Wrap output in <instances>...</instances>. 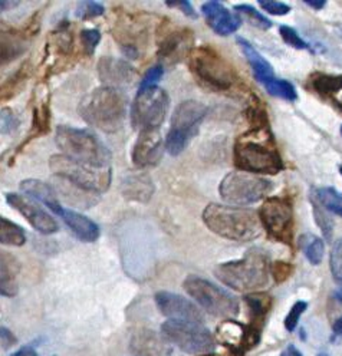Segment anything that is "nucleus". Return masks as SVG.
Listing matches in <instances>:
<instances>
[{
	"label": "nucleus",
	"mask_w": 342,
	"mask_h": 356,
	"mask_svg": "<svg viewBox=\"0 0 342 356\" xmlns=\"http://www.w3.org/2000/svg\"><path fill=\"white\" fill-rule=\"evenodd\" d=\"M187 57L190 71L204 88L217 94L248 92L236 68L215 48L208 45L193 48Z\"/></svg>",
	"instance_id": "f257e3e1"
},
{
	"label": "nucleus",
	"mask_w": 342,
	"mask_h": 356,
	"mask_svg": "<svg viewBox=\"0 0 342 356\" xmlns=\"http://www.w3.org/2000/svg\"><path fill=\"white\" fill-rule=\"evenodd\" d=\"M233 163L240 171L255 175H275L283 170L269 128H249L242 134L235 143Z\"/></svg>",
	"instance_id": "f03ea898"
},
{
	"label": "nucleus",
	"mask_w": 342,
	"mask_h": 356,
	"mask_svg": "<svg viewBox=\"0 0 342 356\" xmlns=\"http://www.w3.org/2000/svg\"><path fill=\"white\" fill-rule=\"evenodd\" d=\"M271 266L268 254L253 247L239 260L220 263L215 269V276L223 285L249 294L268 285Z\"/></svg>",
	"instance_id": "7ed1b4c3"
},
{
	"label": "nucleus",
	"mask_w": 342,
	"mask_h": 356,
	"mask_svg": "<svg viewBox=\"0 0 342 356\" xmlns=\"http://www.w3.org/2000/svg\"><path fill=\"white\" fill-rule=\"evenodd\" d=\"M203 222L212 233L232 242H251L259 237L262 223L251 208L210 203L203 211Z\"/></svg>",
	"instance_id": "20e7f679"
},
{
	"label": "nucleus",
	"mask_w": 342,
	"mask_h": 356,
	"mask_svg": "<svg viewBox=\"0 0 342 356\" xmlns=\"http://www.w3.org/2000/svg\"><path fill=\"white\" fill-rule=\"evenodd\" d=\"M127 111V100L120 89L101 87L89 92L80 103L78 112L82 120L107 134L123 128Z\"/></svg>",
	"instance_id": "39448f33"
},
{
	"label": "nucleus",
	"mask_w": 342,
	"mask_h": 356,
	"mask_svg": "<svg viewBox=\"0 0 342 356\" xmlns=\"http://www.w3.org/2000/svg\"><path fill=\"white\" fill-rule=\"evenodd\" d=\"M55 143L62 155L73 161L95 168H111L109 150L97 135L87 130L60 125L56 128Z\"/></svg>",
	"instance_id": "423d86ee"
},
{
	"label": "nucleus",
	"mask_w": 342,
	"mask_h": 356,
	"mask_svg": "<svg viewBox=\"0 0 342 356\" xmlns=\"http://www.w3.org/2000/svg\"><path fill=\"white\" fill-rule=\"evenodd\" d=\"M49 168L61 180L93 195L105 193L112 180L111 168L89 167L62 154H55L49 158Z\"/></svg>",
	"instance_id": "0eeeda50"
},
{
	"label": "nucleus",
	"mask_w": 342,
	"mask_h": 356,
	"mask_svg": "<svg viewBox=\"0 0 342 356\" xmlns=\"http://www.w3.org/2000/svg\"><path fill=\"white\" fill-rule=\"evenodd\" d=\"M207 112L208 108L197 101H183L174 109L164 143L170 155H180L187 148L193 136L197 135L199 127L204 121Z\"/></svg>",
	"instance_id": "6e6552de"
},
{
	"label": "nucleus",
	"mask_w": 342,
	"mask_h": 356,
	"mask_svg": "<svg viewBox=\"0 0 342 356\" xmlns=\"http://www.w3.org/2000/svg\"><path fill=\"white\" fill-rule=\"evenodd\" d=\"M170 105L168 94L160 87L138 89L131 107V124L136 130L157 131L163 125Z\"/></svg>",
	"instance_id": "1a4fd4ad"
},
{
	"label": "nucleus",
	"mask_w": 342,
	"mask_h": 356,
	"mask_svg": "<svg viewBox=\"0 0 342 356\" xmlns=\"http://www.w3.org/2000/svg\"><path fill=\"white\" fill-rule=\"evenodd\" d=\"M183 287L207 313L217 318H233L239 313V302L233 294L199 276H188Z\"/></svg>",
	"instance_id": "9d476101"
},
{
	"label": "nucleus",
	"mask_w": 342,
	"mask_h": 356,
	"mask_svg": "<svg viewBox=\"0 0 342 356\" xmlns=\"http://www.w3.org/2000/svg\"><path fill=\"white\" fill-rule=\"evenodd\" d=\"M272 188V183L266 178L249 172L235 171L223 178L219 186V193L226 203L248 206L264 199Z\"/></svg>",
	"instance_id": "9b49d317"
},
{
	"label": "nucleus",
	"mask_w": 342,
	"mask_h": 356,
	"mask_svg": "<svg viewBox=\"0 0 342 356\" xmlns=\"http://www.w3.org/2000/svg\"><path fill=\"white\" fill-rule=\"evenodd\" d=\"M161 335L186 353L206 355L215 349V336L201 323L167 321L161 325Z\"/></svg>",
	"instance_id": "f8f14e48"
},
{
	"label": "nucleus",
	"mask_w": 342,
	"mask_h": 356,
	"mask_svg": "<svg viewBox=\"0 0 342 356\" xmlns=\"http://www.w3.org/2000/svg\"><path fill=\"white\" fill-rule=\"evenodd\" d=\"M262 227L276 242L292 244L294 240V208L285 197H268L259 210Z\"/></svg>",
	"instance_id": "ddd939ff"
},
{
	"label": "nucleus",
	"mask_w": 342,
	"mask_h": 356,
	"mask_svg": "<svg viewBox=\"0 0 342 356\" xmlns=\"http://www.w3.org/2000/svg\"><path fill=\"white\" fill-rule=\"evenodd\" d=\"M157 56L160 61L173 65L192 52L193 32L164 21L157 29Z\"/></svg>",
	"instance_id": "4468645a"
},
{
	"label": "nucleus",
	"mask_w": 342,
	"mask_h": 356,
	"mask_svg": "<svg viewBox=\"0 0 342 356\" xmlns=\"http://www.w3.org/2000/svg\"><path fill=\"white\" fill-rule=\"evenodd\" d=\"M112 35L127 57L138 59L141 45L147 42L148 22L144 21L143 16L120 13L112 28Z\"/></svg>",
	"instance_id": "2eb2a0df"
},
{
	"label": "nucleus",
	"mask_w": 342,
	"mask_h": 356,
	"mask_svg": "<svg viewBox=\"0 0 342 356\" xmlns=\"http://www.w3.org/2000/svg\"><path fill=\"white\" fill-rule=\"evenodd\" d=\"M5 200L13 210L21 213L26 222L41 234L48 235L60 230V224L56 223L53 217L46 210H44L39 203L35 202L32 197L17 193H6Z\"/></svg>",
	"instance_id": "dca6fc26"
},
{
	"label": "nucleus",
	"mask_w": 342,
	"mask_h": 356,
	"mask_svg": "<svg viewBox=\"0 0 342 356\" xmlns=\"http://www.w3.org/2000/svg\"><path fill=\"white\" fill-rule=\"evenodd\" d=\"M154 301L161 314L168 318V321L193 323H203L204 321L200 309L180 294L171 292H157L154 296Z\"/></svg>",
	"instance_id": "f3484780"
},
{
	"label": "nucleus",
	"mask_w": 342,
	"mask_h": 356,
	"mask_svg": "<svg viewBox=\"0 0 342 356\" xmlns=\"http://www.w3.org/2000/svg\"><path fill=\"white\" fill-rule=\"evenodd\" d=\"M163 138L160 131H141L131 151V160L138 168L154 167L160 163L163 151Z\"/></svg>",
	"instance_id": "a211bd4d"
},
{
	"label": "nucleus",
	"mask_w": 342,
	"mask_h": 356,
	"mask_svg": "<svg viewBox=\"0 0 342 356\" xmlns=\"http://www.w3.org/2000/svg\"><path fill=\"white\" fill-rule=\"evenodd\" d=\"M49 94H39L37 89L33 94V108H32V128L29 134L26 135V140L19 145L15 151V155H19L24 148L36 138H41L46 134L51 132V125H52V111H51V104H49ZM12 158V163H13Z\"/></svg>",
	"instance_id": "6ab92c4d"
},
{
	"label": "nucleus",
	"mask_w": 342,
	"mask_h": 356,
	"mask_svg": "<svg viewBox=\"0 0 342 356\" xmlns=\"http://www.w3.org/2000/svg\"><path fill=\"white\" fill-rule=\"evenodd\" d=\"M201 13L208 25L215 33L219 36H229L242 25V17L237 13L231 12L220 2H207L201 5Z\"/></svg>",
	"instance_id": "aec40b11"
},
{
	"label": "nucleus",
	"mask_w": 342,
	"mask_h": 356,
	"mask_svg": "<svg viewBox=\"0 0 342 356\" xmlns=\"http://www.w3.org/2000/svg\"><path fill=\"white\" fill-rule=\"evenodd\" d=\"M97 72L105 87L117 88L132 82L136 78V71L128 62L117 57L102 56L97 64Z\"/></svg>",
	"instance_id": "412c9836"
},
{
	"label": "nucleus",
	"mask_w": 342,
	"mask_h": 356,
	"mask_svg": "<svg viewBox=\"0 0 342 356\" xmlns=\"http://www.w3.org/2000/svg\"><path fill=\"white\" fill-rule=\"evenodd\" d=\"M35 37L26 26L17 28H3L2 29V66L13 62L16 57L22 56L28 48L30 39Z\"/></svg>",
	"instance_id": "4be33fe9"
},
{
	"label": "nucleus",
	"mask_w": 342,
	"mask_h": 356,
	"mask_svg": "<svg viewBox=\"0 0 342 356\" xmlns=\"http://www.w3.org/2000/svg\"><path fill=\"white\" fill-rule=\"evenodd\" d=\"M60 217L81 242L93 243L100 239L101 231H100L98 224L92 222L91 219H88V217H85L77 211H73V210H66V208L62 210Z\"/></svg>",
	"instance_id": "5701e85b"
},
{
	"label": "nucleus",
	"mask_w": 342,
	"mask_h": 356,
	"mask_svg": "<svg viewBox=\"0 0 342 356\" xmlns=\"http://www.w3.org/2000/svg\"><path fill=\"white\" fill-rule=\"evenodd\" d=\"M21 188L26 195L45 204L52 213L58 214V215L62 213L64 207L61 206V203L58 200V194H56L53 187L49 186L48 183L41 181V180H35V178H29V180H24L21 183Z\"/></svg>",
	"instance_id": "b1692460"
},
{
	"label": "nucleus",
	"mask_w": 342,
	"mask_h": 356,
	"mask_svg": "<svg viewBox=\"0 0 342 356\" xmlns=\"http://www.w3.org/2000/svg\"><path fill=\"white\" fill-rule=\"evenodd\" d=\"M236 42L240 46L242 52L244 53L246 59H248V62L252 68V72H253V75H255L258 81L262 85L272 81V79L275 78V73H273V69H272L271 64L266 61V59L252 46L251 42L246 41V39L236 37Z\"/></svg>",
	"instance_id": "393cba45"
},
{
	"label": "nucleus",
	"mask_w": 342,
	"mask_h": 356,
	"mask_svg": "<svg viewBox=\"0 0 342 356\" xmlns=\"http://www.w3.org/2000/svg\"><path fill=\"white\" fill-rule=\"evenodd\" d=\"M121 191L125 199L132 202L147 203L154 194L153 181L145 174H132L128 175L121 187Z\"/></svg>",
	"instance_id": "a878e982"
},
{
	"label": "nucleus",
	"mask_w": 342,
	"mask_h": 356,
	"mask_svg": "<svg viewBox=\"0 0 342 356\" xmlns=\"http://www.w3.org/2000/svg\"><path fill=\"white\" fill-rule=\"evenodd\" d=\"M19 262L12 253L2 251L0 254V292L6 298H13L17 293Z\"/></svg>",
	"instance_id": "bb28decb"
},
{
	"label": "nucleus",
	"mask_w": 342,
	"mask_h": 356,
	"mask_svg": "<svg viewBox=\"0 0 342 356\" xmlns=\"http://www.w3.org/2000/svg\"><path fill=\"white\" fill-rule=\"evenodd\" d=\"M32 71L33 68L30 61H25L13 75L6 79L2 84V103L10 101L13 96L25 88L28 79L32 76Z\"/></svg>",
	"instance_id": "cd10ccee"
},
{
	"label": "nucleus",
	"mask_w": 342,
	"mask_h": 356,
	"mask_svg": "<svg viewBox=\"0 0 342 356\" xmlns=\"http://www.w3.org/2000/svg\"><path fill=\"white\" fill-rule=\"evenodd\" d=\"M244 302L249 308V314H251V326L260 329V323L263 322L266 313L269 312L272 306V298L266 293H249L248 296H244Z\"/></svg>",
	"instance_id": "c85d7f7f"
},
{
	"label": "nucleus",
	"mask_w": 342,
	"mask_h": 356,
	"mask_svg": "<svg viewBox=\"0 0 342 356\" xmlns=\"http://www.w3.org/2000/svg\"><path fill=\"white\" fill-rule=\"evenodd\" d=\"M0 243L21 247L26 243V233L21 226L2 217L0 219Z\"/></svg>",
	"instance_id": "c756f323"
},
{
	"label": "nucleus",
	"mask_w": 342,
	"mask_h": 356,
	"mask_svg": "<svg viewBox=\"0 0 342 356\" xmlns=\"http://www.w3.org/2000/svg\"><path fill=\"white\" fill-rule=\"evenodd\" d=\"M299 244L305 253L307 259L312 263V265H319L324 259V253H325V244L322 242L319 237H315L312 234H305L300 237Z\"/></svg>",
	"instance_id": "7c9ffc66"
},
{
	"label": "nucleus",
	"mask_w": 342,
	"mask_h": 356,
	"mask_svg": "<svg viewBox=\"0 0 342 356\" xmlns=\"http://www.w3.org/2000/svg\"><path fill=\"white\" fill-rule=\"evenodd\" d=\"M315 199L325 210L342 217V194L335 188L324 187L315 191Z\"/></svg>",
	"instance_id": "2f4dec72"
},
{
	"label": "nucleus",
	"mask_w": 342,
	"mask_h": 356,
	"mask_svg": "<svg viewBox=\"0 0 342 356\" xmlns=\"http://www.w3.org/2000/svg\"><path fill=\"white\" fill-rule=\"evenodd\" d=\"M312 88L325 96H332L342 89V76H328V75H318L312 81Z\"/></svg>",
	"instance_id": "473e14b6"
},
{
	"label": "nucleus",
	"mask_w": 342,
	"mask_h": 356,
	"mask_svg": "<svg viewBox=\"0 0 342 356\" xmlns=\"http://www.w3.org/2000/svg\"><path fill=\"white\" fill-rule=\"evenodd\" d=\"M263 87L266 88V91H268L271 95L282 98V100L296 101V98H298L295 87L291 82L285 81V79L273 78L272 81H269L268 84H264Z\"/></svg>",
	"instance_id": "72a5a7b5"
},
{
	"label": "nucleus",
	"mask_w": 342,
	"mask_h": 356,
	"mask_svg": "<svg viewBox=\"0 0 342 356\" xmlns=\"http://www.w3.org/2000/svg\"><path fill=\"white\" fill-rule=\"evenodd\" d=\"M233 9L237 12V15H242V16L248 19V22L258 29L268 30V29L272 28V22L269 21V19L263 16L260 12H258L251 5H235Z\"/></svg>",
	"instance_id": "f704fd0d"
},
{
	"label": "nucleus",
	"mask_w": 342,
	"mask_h": 356,
	"mask_svg": "<svg viewBox=\"0 0 342 356\" xmlns=\"http://www.w3.org/2000/svg\"><path fill=\"white\" fill-rule=\"evenodd\" d=\"M81 46L87 56L93 55L95 48L101 42V32L98 29H84L80 33Z\"/></svg>",
	"instance_id": "c9c22d12"
},
{
	"label": "nucleus",
	"mask_w": 342,
	"mask_h": 356,
	"mask_svg": "<svg viewBox=\"0 0 342 356\" xmlns=\"http://www.w3.org/2000/svg\"><path fill=\"white\" fill-rule=\"evenodd\" d=\"M105 12V8L101 3L97 2H81L77 6V10H75V15H77L82 21H88V19H93L102 16Z\"/></svg>",
	"instance_id": "e433bc0d"
},
{
	"label": "nucleus",
	"mask_w": 342,
	"mask_h": 356,
	"mask_svg": "<svg viewBox=\"0 0 342 356\" xmlns=\"http://www.w3.org/2000/svg\"><path fill=\"white\" fill-rule=\"evenodd\" d=\"M331 272L334 279L342 286V239L338 240L331 251Z\"/></svg>",
	"instance_id": "4c0bfd02"
},
{
	"label": "nucleus",
	"mask_w": 342,
	"mask_h": 356,
	"mask_svg": "<svg viewBox=\"0 0 342 356\" xmlns=\"http://www.w3.org/2000/svg\"><path fill=\"white\" fill-rule=\"evenodd\" d=\"M279 33L283 39V42L288 44L289 46H292L295 49H308L309 48V45L296 33V30L289 28V26H285V25L280 26Z\"/></svg>",
	"instance_id": "58836bf2"
},
{
	"label": "nucleus",
	"mask_w": 342,
	"mask_h": 356,
	"mask_svg": "<svg viewBox=\"0 0 342 356\" xmlns=\"http://www.w3.org/2000/svg\"><path fill=\"white\" fill-rule=\"evenodd\" d=\"M307 308H308V303L307 302H302V301L296 302L292 306V309L289 310V313L287 316V319H285V328H287V330H289V332L295 330V328H296V325L299 322V318L302 316V313L307 310Z\"/></svg>",
	"instance_id": "ea45409f"
},
{
	"label": "nucleus",
	"mask_w": 342,
	"mask_h": 356,
	"mask_svg": "<svg viewBox=\"0 0 342 356\" xmlns=\"http://www.w3.org/2000/svg\"><path fill=\"white\" fill-rule=\"evenodd\" d=\"M163 75H164V66H163L161 64L151 66V68L145 72V75H144V78H143V81L140 82V89L156 87L157 81H160Z\"/></svg>",
	"instance_id": "a19ab883"
},
{
	"label": "nucleus",
	"mask_w": 342,
	"mask_h": 356,
	"mask_svg": "<svg viewBox=\"0 0 342 356\" xmlns=\"http://www.w3.org/2000/svg\"><path fill=\"white\" fill-rule=\"evenodd\" d=\"M259 6L271 15L285 16L291 12V6L280 2H272V0H259Z\"/></svg>",
	"instance_id": "79ce46f5"
},
{
	"label": "nucleus",
	"mask_w": 342,
	"mask_h": 356,
	"mask_svg": "<svg viewBox=\"0 0 342 356\" xmlns=\"http://www.w3.org/2000/svg\"><path fill=\"white\" fill-rule=\"evenodd\" d=\"M19 127V118L10 108L2 109V134H12Z\"/></svg>",
	"instance_id": "37998d69"
},
{
	"label": "nucleus",
	"mask_w": 342,
	"mask_h": 356,
	"mask_svg": "<svg viewBox=\"0 0 342 356\" xmlns=\"http://www.w3.org/2000/svg\"><path fill=\"white\" fill-rule=\"evenodd\" d=\"M292 266L289 263H285V262H275L271 266V274L273 276V279L276 283H282L287 281L291 273H292Z\"/></svg>",
	"instance_id": "c03bdc74"
},
{
	"label": "nucleus",
	"mask_w": 342,
	"mask_h": 356,
	"mask_svg": "<svg viewBox=\"0 0 342 356\" xmlns=\"http://www.w3.org/2000/svg\"><path fill=\"white\" fill-rule=\"evenodd\" d=\"M165 5L168 8H177L180 9L187 17H192V19H197V12L195 10L193 5L187 2V0H174V2H165Z\"/></svg>",
	"instance_id": "a18cd8bd"
},
{
	"label": "nucleus",
	"mask_w": 342,
	"mask_h": 356,
	"mask_svg": "<svg viewBox=\"0 0 342 356\" xmlns=\"http://www.w3.org/2000/svg\"><path fill=\"white\" fill-rule=\"evenodd\" d=\"M315 220L319 224V227L324 230L325 235L330 237V234H331V220L324 214V211L319 210V206H316V204H315Z\"/></svg>",
	"instance_id": "49530a36"
},
{
	"label": "nucleus",
	"mask_w": 342,
	"mask_h": 356,
	"mask_svg": "<svg viewBox=\"0 0 342 356\" xmlns=\"http://www.w3.org/2000/svg\"><path fill=\"white\" fill-rule=\"evenodd\" d=\"M13 344H16V338L13 336V333L9 329H6L5 326H2V346L9 348Z\"/></svg>",
	"instance_id": "de8ad7c7"
},
{
	"label": "nucleus",
	"mask_w": 342,
	"mask_h": 356,
	"mask_svg": "<svg viewBox=\"0 0 342 356\" xmlns=\"http://www.w3.org/2000/svg\"><path fill=\"white\" fill-rule=\"evenodd\" d=\"M9 356H39L32 346H24Z\"/></svg>",
	"instance_id": "09e8293b"
},
{
	"label": "nucleus",
	"mask_w": 342,
	"mask_h": 356,
	"mask_svg": "<svg viewBox=\"0 0 342 356\" xmlns=\"http://www.w3.org/2000/svg\"><path fill=\"white\" fill-rule=\"evenodd\" d=\"M280 356H303V355L296 349V346L289 345L288 348H285V350L280 353Z\"/></svg>",
	"instance_id": "8fccbe9b"
},
{
	"label": "nucleus",
	"mask_w": 342,
	"mask_h": 356,
	"mask_svg": "<svg viewBox=\"0 0 342 356\" xmlns=\"http://www.w3.org/2000/svg\"><path fill=\"white\" fill-rule=\"evenodd\" d=\"M332 330H334L335 336H338V338H342V316L339 319L335 321V323L332 326Z\"/></svg>",
	"instance_id": "3c124183"
},
{
	"label": "nucleus",
	"mask_w": 342,
	"mask_h": 356,
	"mask_svg": "<svg viewBox=\"0 0 342 356\" xmlns=\"http://www.w3.org/2000/svg\"><path fill=\"white\" fill-rule=\"evenodd\" d=\"M16 6H19V2H12V0H2V2H0V8H2V12L9 10L12 8H16Z\"/></svg>",
	"instance_id": "603ef678"
},
{
	"label": "nucleus",
	"mask_w": 342,
	"mask_h": 356,
	"mask_svg": "<svg viewBox=\"0 0 342 356\" xmlns=\"http://www.w3.org/2000/svg\"><path fill=\"white\" fill-rule=\"evenodd\" d=\"M305 5H308V6H311V8L318 10V9H322V8L325 6V2H322V0H321V2H312V0H305Z\"/></svg>",
	"instance_id": "864d4df0"
},
{
	"label": "nucleus",
	"mask_w": 342,
	"mask_h": 356,
	"mask_svg": "<svg viewBox=\"0 0 342 356\" xmlns=\"http://www.w3.org/2000/svg\"><path fill=\"white\" fill-rule=\"evenodd\" d=\"M201 356H216V355H212V353H206V355H201Z\"/></svg>",
	"instance_id": "5fc2aeb1"
},
{
	"label": "nucleus",
	"mask_w": 342,
	"mask_h": 356,
	"mask_svg": "<svg viewBox=\"0 0 342 356\" xmlns=\"http://www.w3.org/2000/svg\"><path fill=\"white\" fill-rule=\"evenodd\" d=\"M318 356H330V355H327V353H319Z\"/></svg>",
	"instance_id": "6e6d98bb"
},
{
	"label": "nucleus",
	"mask_w": 342,
	"mask_h": 356,
	"mask_svg": "<svg viewBox=\"0 0 342 356\" xmlns=\"http://www.w3.org/2000/svg\"><path fill=\"white\" fill-rule=\"evenodd\" d=\"M339 171H341V174H342V167H339Z\"/></svg>",
	"instance_id": "4d7b16f0"
},
{
	"label": "nucleus",
	"mask_w": 342,
	"mask_h": 356,
	"mask_svg": "<svg viewBox=\"0 0 342 356\" xmlns=\"http://www.w3.org/2000/svg\"><path fill=\"white\" fill-rule=\"evenodd\" d=\"M341 132H342V128H341Z\"/></svg>",
	"instance_id": "13d9d810"
}]
</instances>
